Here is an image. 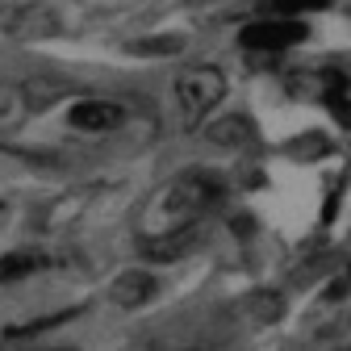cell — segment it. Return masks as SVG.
Returning <instances> with one entry per match:
<instances>
[{
  "label": "cell",
  "mask_w": 351,
  "mask_h": 351,
  "mask_svg": "<svg viewBox=\"0 0 351 351\" xmlns=\"http://www.w3.org/2000/svg\"><path fill=\"white\" fill-rule=\"evenodd\" d=\"M121 117H125V109L117 101H80V105H71V125L75 130H113V125H121Z\"/></svg>",
  "instance_id": "obj_4"
},
{
  "label": "cell",
  "mask_w": 351,
  "mask_h": 351,
  "mask_svg": "<svg viewBox=\"0 0 351 351\" xmlns=\"http://www.w3.org/2000/svg\"><path fill=\"white\" fill-rule=\"evenodd\" d=\"M151 293H155V280H151L147 272H125V276H117V285H113V301L125 305V310L143 305Z\"/></svg>",
  "instance_id": "obj_5"
},
{
  "label": "cell",
  "mask_w": 351,
  "mask_h": 351,
  "mask_svg": "<svg viewBox=\"0 0 351 351\" xmlns=\"http://www.w3.org/2000/svg\"><path fill=\"white\" fill-rule=\"evenodd\" d=\"M222 201V180H217L213 171H180L171 176L163 189L151 193V201L143 205L138 213V234L159 247V243H176L184 239L201 217Z\"/></svg>",
  "instance_id": "obj_1"
},
{
  "label": "cell",
  "mask_w": 351,
  "mask_h": 351,
  "mask_svg": "<svg viewBox=\"0 0 351 351\" xmlns=\"http://www.w3.org/2000/svg\"><path fill=\"white\" fill-rule=\"evenodd\" d=\"M47 268V259L42 255H34V251H17V255H9V259H0V280H17V276H25V272H42Z\"/></svg>",
  "instance_id": "obj_6"
},
{
  "label": "cell",
  "mask_w": 351,
  "mask_h": 351,
  "mask_svg": "<svg viewBox=\"0 0 351 351\" xmlns=\"http://www.w3.org/2000/svg\"><path fill=\"white\" fill-rule=\"evenodd\" d=\"M322 0H272L268 5V13H280V17H289V13H305V9H318Z\"/></svg>",
  "instance_id": "obj_7"
},
{
  "label": "cell",
  "mask_w": 351,
  "mask_h": 351,
  "mask_svg": "<svg viewBox=\"0 0 351 351\" xmlns=\"http://www.w3.org/2000/svg\"><path fill=\"white\" fill-rule=\"evenodd\" d=\"M222 97H226V80H222L217 67H189V71H180V80H176V105H180L189 125L209 117L217 105H222Z\"/></svg>",
  "instance_id": "obj_2"
},
{
  "label": "cell",
  "mask_w": 351,
  "mask_h": 351,
  "mask_svg": "<svg viewBox=\"0 0 351 351\" xmlns=\"http://www.w3.org/2000/svg\"><path fill=\"white\" fill-rule=\"evenodd\" d=\"M305 42V21H293V17H280V13H268L243 29V47L247 51H289Z\"/></svg>",
  "instance_id": "obj_3"
}]
</instances>
